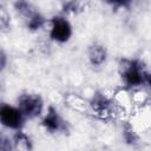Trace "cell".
<instances>
[{
    "label": "cell",
    "instance_id": "5",
    "mask_svg": "<svg viewBox=\"0 0 151 151\" xmlns=\"http://www.w3.org/2000/svg\"><path fill=\"white\" fill-rule=\"evenodd\" d=\"M40 124L50 134H65L70 130L68 122L54 106H48L41 116Z\"/></svg>",
    "mask_w": 151,
    "mask_h": 151
},
{
    "label": "cell",
    "instance_id": "11",
    "mask_svg": "<svg viewBox=\"0 0 151 151\" xmlns=\"http://www.w3.org/2000/svg\"><path fill=\"white\" fill-rule=\"evenodd\" d=\"M81 9H83V4L80 0H68L67 2H65L63 7L64 13H71V14L78 13Z\"/></svg>",
    "mask_w": 151,
    "mask_h": 151
},
{
    "label": "cell",
    "instance_id": "6",
    "mask_svg": "<svg viewBox=\"0 0 151 151\" xmlns=\"http://www.w3.org/2000/svg\"><path fill=\"white\" fill-rule=\"evenodd\" d=\"M27 118L22 113V111L19 109V106L15 104H7L2 103L0 106V123L4 129L8 131H18L22 130Z\"/></svg>",
    "mask_w": 151,
    "mask_h": 151
},
{
    "label": "cell",
    "instance_id": "4",
    "mask_svg": "<svg viewBox=\"0 0 151 151\" xmlns=\"http://www.w3.org/2000/svg\"><path fill=\"white\" fill-rule=\"evenodd\" d=\"M17 105L22 111L27 120L41 118L46 111L45 101L39 93L35 92H24L17 98Z\"/></svg>",
    "mask_w": 151,
    "mask_h": 151
},
{
    "label": "cell",
    "instance_id": "2",
    "mask_svg": "<svg viewBox=\"0 0 151 151\" xmlns=\"http://www.w3.org/2000/svg\"><path fill=\"white\" fill-rule=\"evenodd\" d=\"M13 6L14 11L21 18L28 31L38 32L47 25L48 20H46V18L29 0H15Z\"/></svg>",
    "mask_w": 151,
    "mask_h": 151
},
{
    "label": "cell",
    "instance_id": "13",
    "mask_svg": "<svg viewBox=\"0 0 151 151\" xmlns=\"http://www.w3.org/2000/svg\"><path fill=\"white\" fill-rule=\"evenodd\" d=\"M147 87H149V90H150V92H151V73H149V76H147V80H146V84H145Z\"/></svg>",
    "mask_w": 151,
    "mask_h": 151
},
{
    "label": "cell",
    "instance_id": "12",
    "mask_svg": "<svg viewBox=\"0 0 151 151\" xmlns=\"http://www.w3.org/2000/svg\"><path fill=\"white\" fill-rule=\"evenodd\" d=\"M109 6L117 8V9H122V8H129L133 5V2L136 0H104Z\"/></svg>",
    "mask_w": 151,
    "mask_h": 151
},
{
    "label": "cell",
    "instance_id": "1",
    "mask_svg": "<svg viewBox=\"0 0 151 151\" xmlns=\"http://www.w3.org/2000/svg\"><path fill=\"white\" fill-rule=\"evenodd\" d=\"M147 72L145 65L139 59H123L119 64V77L122 84L127 90H136L146 84Z\"/></svg>",
    "mask_w": 151,
    "mask_h": 151
},
{
    "label": "cell",
    "instance_id": "10",
    "mask_svg": "<svg viewBox=\"0 0 151 151\" xmlns=\"http://www.w3.org/2000/svg\"><path fill=\"white\" fill-rule=\"evenodd\" d=\"M123 138H124L125 143L131 144V145L138 143V136H137L136 131L133 130V127L129 124H125L123 127Z\"/></svg>",
    "mask_w": 151,
    "mask_h": 151
},
{
    "label": "cell",
    "instance_id": "3",
    "mask_svg": "<svg viewBox=\"0 0 151 151\" xmlns=\"http://www.w3.org/2000/svg\"><path fill=\"white\" fill-rule=\"evenodd\" d=\"M47 34L55 44H66L73 35V26L65 14H57L47 21Z\"/></svg>",
    "mask_w": 151,
    "mask_h": 151
},
{
    "label": "cell",
    "instance_id": "9",
    "mask_svg": "<svg viewBox=\"0 0 151 151\" xmlns=\"http://www.w3.org/2000/svg\"><path fill=\"white\" fill-rule=\"evenodd\" d=\"M11 137L13 142V150H31L33 147V142L31 137L22 130L14 131Z\"/></svg>",
    "mask_w": 151,
    "mask_h": 151
},
{
    "label": "cell",
    "instance_id": "7",
    "mask_svg": "<svg viewBox=\"0 0 151 151\" xmlns=\"http://www.w3.org/2000/svg\"><path fill=\"white\" fill-rule=\"evenodd\" d=\"M91 111L101 118L110 117L114 112V103L105 93H96L88 104Z\"/></svg>",
    "mask_w": 151,
    "mask_h": 151
},
{
    "label": "cell",
    "instance_id": "8",
    "mask_svg": "<svg viewBox=\"0 0 151 151\" xmlns=\"http://www.w3.org/2000/svg\"><path fill=\"white\" fill-rule=\"evenodd\" d=\"M88 64L93 67H101L107 60V50L100 42H92L86 52Z\"/></svg>",
    "mask_w": 151,
    "mask_h": 151
}]
</instances>
